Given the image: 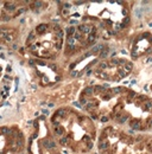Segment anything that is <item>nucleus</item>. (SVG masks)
<instances>
[{
    "label": "nucleus",
    "mask_w": 152,
    "mask_h": 154,
    "mask_svg": "<svg viewBox=\"0 0 152 154\" xmlns=\"http://www.w3.org/2000/svg\"><path fill=\"white\" fill-rule=\"evenodd\" d=\"M151 126H152V119L149 121V127H151Z\"/></svg>",
    "instance_id": "obj_9"
},
{
    "label": "nucleus",
    "mask_w": 152,
    "mask_h": 154,
    "mask_svg": "<svg viewBox=\"0 0 152 154\" xmlns=\"http://www.w3.org/2000/svg\"><path fill=\"white\" fill-rule=\"evenodd\" d=\"M46 29H48V25H45V24H40V25H38L37 26L36 31H37L38 33H44V32L46 31Z\"/></svg>",
    "instance_id": "obj_2"
},
{
    "label": "nucleus",
    "mask_w": 152,
    "mask_h": 154,
    "mask_svg": "<svg viewBox=\"0 0 152 154\" xmlns=\"http://www.w3.org/2000/svg\"><path fill=\"white\" fill-rule=\"evenodd\" d=\"M81 4H83V1H77L76 2V5H81Z\"/></svg>",
    "instance_id": "obj_10"
},
{
    "label": "nucleus",
    "mask_w": 152,
    "mask_h": 154,
    "mask_svg": "<svg viewBox=\"0 0 152 154\" xmlns=\"http://www.w3.org/2000/svg\"><path fill=\"white\" fill-rule=\"evenodd\" d=\"M67 32H68V36L71 37V36L74 35V32H75V27H69V29L67 30Z\"/></svg>",
    "instance_id": "obj_4"
},
{
    "label": "nucleus",
    "mask_w": 152,
    "mask_h": 154,
    "mask_svg": "<svg viewBox=\"0 0 152 154\" xmlns=\"http://www.w3.org/2000/svg\"><path fill=\"white\" fill-rule=\"evenodd\" d=\"M144 107H145V109H150V108H152V101H145Z\"/></svg>",
    "instance_id": "obj_5"
},
{
    "label": "nucleus",
    "mask_w": 152,
    "mask_h": 154,
    "mask_svg": "<svg viewBox=\"0 0 152 154\" xmlns=\"http://www.w3.org/2000/svg\"><path fill=\"white\" fill-rule=\"evenodd\" d=\"M131 127H132L133 129H139L141 127V123H140L139 120H132L131 121Z\"/></svg>",
    "instance_id": "obj_1"
},
{
    "label": "nucleus",
    "mask_w": 152,
    "mask_h": 154,
    "mask_svg": "<svg viewBox=\"0 0 152 154\" xmlns=\"http://www.w3.org/2000/svg\"><path fill=\"white\" fill-rule=\"evenodd\" d=\"M93 91H94V89L89 87V88H86V90H84V94H86V95H90Z\"/></svg>",
    "instance_id": "obj_6"
},
{
    "label": "nucleus",
    "mask_w": 152,
    "mask_h": 154,
    "mask_svg": "<svg viewBox=\"0 0 152 154\" xmlns=\"http://www.w3.org/2000/svg\"><path fill=\"white\" fill-rule=\"evenodd\" d=\"M128 21H130V18H128V17H126V18H125V20H124V24H122L121 26H125V25H127V24H128Z\"/></svg>",
    "instance_id": "obj_7"
},
{
    "label": "nucleus",
    "mask_w": 152,
    "mask_h": 154,
    "mask_svg": "<svg viewBox=\"0 0 152 154\" xmlns=\"http://www.w3.org/2000/svg\"><path fill=\"white\" fill-rule=\"evenodd\" d=\"M132 68H133V64L131 62H126V63H125V69H126L127 71H131Z\"/></svg>",
    "instance_id": "obj_3"
},
{
    "label": "nucleus",
    "mask_w": 152,
    "mask_h": 154,
    "mask_svg": "<svg viewBox=\"0 0 152 154\" xmlns=\"http://www.w3.org/2000/svg\"><path fill=\"white\" fill-rule=\"evenodd\" d=\"M107 120H108V119H107V117H102V119H101V121H102V122H106V121H107Z\"/></svg>",
    "instance_id": "obj_8"
}]
</instances>
